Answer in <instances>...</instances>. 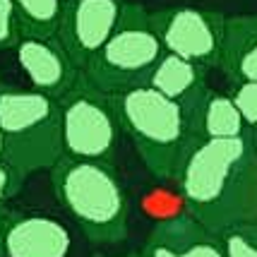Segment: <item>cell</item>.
I'll return each instance as SVG.
<instances>
[{
	"label": "cell",
	"mask_w": 257,
	"mask_h": 257,
	"mask_svg": "<svg viewBox=\"0 0 257 257\" xmlns=\"http://www.w3.org/2000/svg\"><path fill=\"white\" fill-rule=\"evenodd\" d=\"M183 209L214 235L257 221V147L252 133L202 140L176 176Z\"/></svg>",
	"instance_id": "obj_1"
},
{
	"label": "cell",
	"mask_w": 257,
	"mask_h": 257,
	"mask_svg": "<svg viewBox=\"0 0 257 257\" xmlns=\"http://www.w3.org/2000/svg\"><path fill=\"white\" fill-rule=\"evenodd\" d=\"M53 192L65 214L94 245H115L127 238L130 195L113 161L63 157L51 168Z\"/></svg>",
	"instance_id": "obj_2"
},
{
	"label": "cell",
	"mask_w": 257,
	"mask_h": 257,
	"mask_svg": "<svg viewBox=\"0 0 257 257\" xmlns=\"http://www.w3.org/2000/svg\"><path fill=\"white\" fill-rule=\"evenodd\" d=\"M111 103L147 171L157 180H176L185 157L200 145L188 108L152 87L115 94Z\"/></svg>",
	"instance_id": "obj_3"
},
{
	"label": "cell",
	"mask_w": 257,
	"mask_h": 257,
	"mask_svg": "<svg viewBox=\"0 0 257 257\" xmlns=\"http://www.w3.org/2000/svg\"><path fill=\"white\" fill-rule=\"evenodd\" d=\"M0 135L5 161L24 178L65 157L60 101L41 91L0 87Z\"/></svg>",
	"instance_id": "obj_4"
},
{
	"label": "cell",
	"mask_w": 257,
	"mask_h": 257,
	"mask_svg": "<svg viewBox=\"0 0 257 257\" xmlns=\"http://www.w3.org/2000/svg\"><path fill=\"white\" fill-rule=\"evenodd\" d=\"M164 56L166 48L152 24V12L127 3L120 27L87 65L84 75L103 94L115 96L137 87H147Z\"/></svg>",
	"instance_id": "obj_5"
},
{
	"label": "cell",
	"mask_w": 257,
	"mask_h": 257,
	"mask_svg": "<svg viewBox=\"0 0 257 257\" xmlns=\"http://www.w3.org/2000/svg\"><path fill=\"white\" fill-rule=\"evenodd\" d=\"M60 101L65 157L82 161H113L120 137V120L111 96L94 87L82 72Z\"/></svg>",
	"instance_id": "obj_6"
},
{
	"label": "cell",
	"mask_w": 257,
	"mask_h": 257,
	"mask_svg": "<svg viewBox=\"0 0 257 257\" xmlns=\"http://www.w3.org/2000/svg\"><path fill=\"white\" fill-rule=\"evenodd\" d=\"M152 24L166 53L185 58L207 70L219 65L226 32V17L221 12L176 5L152 12Z\"/></svg>",
	"instance_id": "obj_7"
},
{
	"label": "cell",
	"mask_w": 257,
	"mask_h": 257,
	"mask_svg": "<svg viewBox=\"0 0 257 257\" xmlns=\"http://www.w3.org/2000/svg\"><path fill=\"white\" fill-rule=\"evenodd\" d=\"M125 5L123 0H67L58 39L82 72L120 27Z\"/></svg>",
	"instance_id": "obj_8"
},
{
	"label": "cell",
	"mask_w": 257,
	"mask_h": 257,
	"mask_svg": "<svg viewBox=\"0 0 257 257\" xmlns=\"http://www.w3.org/2000/svg\"><path fill=\"white\" fill-rule=\"evenodd\" d=\"M15 53L24 77L29 79V89L53 99H63L82 75V70L75 65L60 39L24 36Z\"/></svg>",
	"instance_id": "obj_9"
},
{
	"label": "cell",
	"mask_w": 257,
	"mask_h": 257,
	"mask_svg": "<svg viewBox=\"0 0 257 257\" xmlns=\"http://www.w3.org/2000/svg\"><path fill=\"white\" fill-rule=\"evenodd\" d=\"M72 235L53 216L46 214H8L3 224L5 257H67Z\"/></svg>",
	"instance_id": "obj_10"
},
{
	"label": "cell",
	"mask_w": 257,
	"mask_h": 257,
	"mask_svg": "<svg viewBox=\"0 0 257 257\" xmlns=\"http://www.w3.org/2000/svg\"><path fill=\"white\" fill-rule=\"evenodd\" d=\"M140 252L142 257H226L221 235L207 231L185 209L157 221Z\"/></svg>",
	"instance_id": "obj_11"
},
{
	"label": "cell",
	"mask_w": 257,
	"mask_h": 257,
	"mask_svg": "<svg viewBox=\"0 0 257 257\" xmlns=\"http://www.w3.org/2000/svg\"><path fill=\"white\" fill-rule=\"evenodd\" d=\"M219 67L233 87L257 82V12L226 17Z\"/></svg>",
	"instance_id": "obj_12"
},
{
	"label": "cell",
	"mask_w": 257,
	"mask_h": 257,
	"mask_svg": "<svg viewBox=\"0 0 257 257\" xmlns=\"http://www.w3.org/2000/svg\"><path fill=\"white\" fill-rule=\"evenodd\" d=\"M147 87L157 89L159 94L178 101L188 108V106H195L209 91L207 67L195 65V63L173 56V53H166L157 65V70L152 72Z\"/></svg>",
	"instance_id": "obj_13"
},
{
	"label": "cell",
	"mask_w": 257,
	"mask_h": 257,
	"mask_svg": "<svg viewBox=\"0 0 257 257\" xmlns=\"http://www.w3.org/2000/svg\"><path fill=\"white\" fill-rule=\"evenodd\" d=\"M197 140H235L250 133L231 96L207 91L195 106H188Z\"/></svg>",
	"instance_id": "obj_14"
},
{
	"label": "cell",
	"mask_w": 257,
	"mask_h": 257,
	"mask_svg": "<svg viewBox=\"0 0 257 257\" xmlns=\"http://www.w3.org/2000/svg\"><path fill=\"white\" fill-rule=\"evenodd\" d=\"M22 36L58 39L67 0H12Z\"/></svg>",
	"instance_id": "obj_15"
},
{
	"label": "cell",
	"mask_w": 257,
	"mask_h": 257,
	"mask_svg": "<svg viewBox=\"0 0 257 257\" xmlns=\"http://www.w3.org/2000/svg\"><path fill=\"white\" fill-rule=\"evenodd\" d=\"M226 257H257V221H247L221 235Z\"/></svg>",
	"instance_id": "obj_16"
},
{
	"label": "cell",
	"mask_w": 257,
	"mask_h": 257,
	"mask_svg": "<svg viewBox=\"0 0 257 257\" xmlns=\"http://www.w3.org/2000/svg\"><path fill=\"white\" fill-rule=\"evenodd\" d=\"M22 39V27L12 0H0V48H17Z\"/></svg>",
	"instance_id": "obj_17"
},
{
	"label": "cell",
	"mask_w": 257,
	"mask_h": 257,
	"mask_svg": "<svg viewBox=\"0 0 257 257\" xmlns=\"http://www.w3.org/2000/svg\"><path fill=\"white\" fill-rule=\"evenodd\" d=\"M233 103L238 106V111L243 115L245 125L250 127V133L257 130V82L250 84H238L231 94Z\"/></svg>",
	"instance_id": "obj_18"
},
{
	"label": "cell",
	"mask_w": 257,
	"mask_h": 257,
	"mask_svg": "<svg viewBox=\"0 0 257 257\" xmlns=\"http://www.w3.org/2000/svg\"><path fill=\"white\" fill-rule=\"evenodd\" d=\"M24 183V176L17 171V168H12L5 159H0V219H5L8 216V202L20 192Z\"/></svg>",
	"instance_id": "obj_19"
},
{
	"label": "cell",
	"mask_w": 257,
	"mask_h": 257,
	"mask_svg": "<svg viewBox=\"0 0 257 257\" xmlns=\"http://www.w3.org/2000/svg\"><path fill=\"white\" fill-rule=\"evenodd\" d=\"M3 224H5V219H0V257H5V252H3Z\"/></svg>",
	"instance_id": "obj_20"
},
{
	"label": "cell",
	"mask_w": 257,
	"mask_h": 257,
	"mask_svg": "<svg viewBox=\"0 0 257 257\" xmlns=\"http://www.w3.org/2000/svg\"><path fill=\"white\" fill-rule=\"evenodd\" d=\"M0 159H5V145H3V135H0Z\"/></svg>",
	"instance_id": "obj_21"
},
{
	"label": "cell",
	"mask_w": 257,
	"mask_h": 257,
	"mask_svg": "<svg viewBox=\"0 0 257 257\" xmlns=\"http://www.w3.org/2000/svg\"><path fill=\"white\" fill-rule=\"evenodd\" d=\"M94 257H103V255H94ZM125 257H142V252H130V255H125Z\"/></svg>",
	"instance_id": "obj_22"
},
{
	"label": "cell",
	"mask_w": 257,
	"mask_h": 257,
	"mask_svg": "<svg viewBox=\"0 0 257 257\" xmlns=\"http://www.w3.org/2000/svg\"><path fill=\"white\" fill-rule=\"evenodd\" d=\"M252 140H255V147H257V130H252Z\"/></svg>",
	"instance_id": "obj_23"
}]
</instances>
